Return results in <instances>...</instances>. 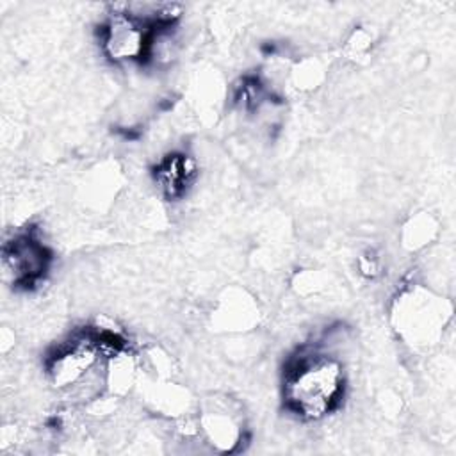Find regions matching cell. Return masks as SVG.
Listing matches in <instances>:
<instances>
[{
  "instance_id": "obj_1",
  "label": "cell",
  "mask_w": 456,
  "mask_h": 456,
  "mask_svg": "<svg viewBox=\"0 0 456 456\" xmlns=\"http://www.w3.org/2000/svg\"><path fill=\"white\" fill-rule=\"evenodd\" d=\"M342 362L321 344H305L283 369L285 408L303 420H319L335 411L346 394Z\"/></svg>"
},
{
  "instance_id": "obj_2",
  "label": "cell",
  "mask_w": 456,
  "mask_h": 456,
  "mask_svg": "<svg viewBox=\"0 0 456 456\" xmlns=\"http://www.w3.org/2000/svg\"><path fill=\"white\" fill-rule=\"evenodd\" d=\"M392 326L397 337L415 347L438 344L452 317V305L424 285H406L392 305Z\"/></svg>"
},
{
  "instance_id": "obj_3",
  "label": "cell",
  "mask_w": 456,
  "mask_h": 456,
  "mask_svg": "<svg viewBox=\"0 0 456 456\" xmlns=\"http://www.w3.org/2000/svg\"><path fill=\"white\" fill-rule=\"evenodd\" d=\"M160 25L134 14L126 4L112 5L107 20L100 25V46L103 55L116 62H148L153 37Z\"/></svg>"
},
{
  "instance_id": "obj_4",
  "label": "cell",
  "mask_w": 456,
  "mask_h": 456,
  "mask_svg": "<svg viewBox=\"0 0 456 456\" xmlns=\"http://www.w3.org/2000/svg\"><path fill=\"white\" fill-rule=\"evenodd\" d=\"M103 356L96 346L91 328H84L69 338L59 342L45 358L46 378L57 390H73L87 379L98 367Z\"/></svg>"
},
{
  "instance_id": "obj_5",
  "label": "cell",
  "mask_w": 456,
  "mask_h": 456,
  "mask_svg": "<svg viewBox=\"0 0 456 456\" xmlns=\"http://www.w3.org/2000/svg\"><path fill=\"white\" fill-rule=\"evenodd\" d=\"M53 255L37 228L21 230L2 246L4 280L16 289H32L46 276Z\"/></svg>"
},
{
  "instance_id": "obj_6",
  "label": "cell",
  "mask_w": 456,
  "mask_h": 456,
  "mask_svg": "<svg viewBox=\"0 0 456 456\" xmlns=\"http://www.w3.org/2000/svg\"><path fill=\"white\" fill-rule=\"evenodd\" d=\"M198 431L217 451L232 452L244 440L242 413L232 399H207L198 413Z\"/></svg>"
},
{
  "instance_id": "obj_7",
  "label": "cell",
  "mask_w": 456,
  "mask_h": 456,
  "mask_svg": "<svg viewBox=\"0 0 456 456\" xmlns=\"http://www.w3.org/2000/svg\"><path fill=\"white\" fill-rule=\"evenodd\" d=\"M196 175L198 167L194 159L182 151L166 155L153 169L155 183L167 200L182 198L192 185Z\"/></svg>"
},
{
  "instance_id": "obj_8",
  "label": "cell",
  "mask_w": 456,
  "mask_h": 456,
  "mask_svg": "<svg viewBox=\"0 0 456 456\" xmlns=\"http://www.w3.org/2000/svg\"><path fill=\"white\" fill-rule=\"evenodd\" d=\"M139 360L130 347L103 360V383L105 392L125 397L137 381Z\"/></svg>"
},
{
  "instance_id": "obj_9",
  "label": "cell",
  "mask_w": 456,
  "mask_h": 456,
  "mask_svg": "<svg viewBox=\"0 0 456 456\" xmlns=\"http://www.w3.org/2000/svg\"><path fill=\"white\" fill-rule=\"evenodd\" d=\"M258 317L256 303L244 292L228 294V299H221L216 312V322L224 330L244 331L249 330Z\"/></svg>"
},
{
  "instance_id": "obj_10",
  "label": "cell",
  "mask_w": 456,
  "mask_h": 456,
  "mask_svg": "<svg viewBox=\"0 0 456 456\" xmlns=\"http://www.w3.org/2000/svg\"><path fill=\"white\" fill-rule=\"evenodd\" d=\"M148 401L157 411L171 417H183L189 403L187 392L180 385L169 381V378H155L148 390Z\"/></svg>"
},
{
  "instance_id": "obj_11",
  "label": "cell",
  "mask_w": 456,
  "mask_h": 456,
  "mask_svg": "<svg viewBox=\"0 0 456 456\" xmlns=\"http://www.w3.org/2000/svg\"><path fill=\"white\" fill-rule=\"evenodd\" d=\"M436 235H438V223L428 212L413 214L403 224V230H401V240L408 251H419L429 246Z\"/></svg>"
},
{
  "instance_id": "obj_12",
  "label": "cell",
  "mask_w": 456,
  "mask_h": 456,
  "mask_svg": "<svg viewBox=\"0 0 456 456\" xmlns=\"http://www.w3.org/2000/svg\"><path fill=\"white\" fill-rule=\"evenodd\" d=\"M326 75V66L317 57H306L290 69V82L297 91H314L321 86Z\"/></svg>"
},
{
  "instance_id": "obj_13",
  "label": "cell",
  "mask_w": 456,
  "mask_h": 456,
  "mask_svg": "<svg viewBox=\"0 0 456 456\" xmlns=\"http://www.w3.org/2000/svg\"><path fill=\"white\" fill-rule=\"evenodd\" d=\"M370 52H372V36L363 27L354 28L344 45V55L349 61L362 62L370 55Z\"/></svg>"
},
{
  "instance_id": "obj_14",
  "label": "cell",
  "mask_w": 456,
  "mask_h": 456,
  "mask_svg": "<svg viewBox=\"0 0 456 456\" xmlns=\"http://www.w3.org/2000/svg\"><path fill=\"white\" fill-rule=\"evenodd\" d=\"M358 271L362 276L369 278V280H374L376 276H379L381 273V264H379V258L374 251H365L360 255L358 258Z\"/></svg>"
}]
</instances>
